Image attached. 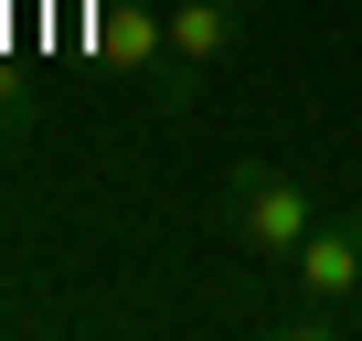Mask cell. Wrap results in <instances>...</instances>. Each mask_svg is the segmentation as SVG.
I'll list each match as a JSON object with an SVG mask.
<instances>
[{
  "label": "cell",
  "mask_w": 362,
  "mask_h": 341,
  "mask_svg": "<svg viewBox=\"0 0 362 341\" xmlns=\"http://www.w3.org/2000/svg\"><path fill=\"white\" fill-rule=\"evenodd\" d=\"M224 203H235V256H256V267H288L309 245V224H320L309 182L277 170V160H235L224 170Z\"/></svg>",
  "instance_id": "6da1fadb"
},
{
  "label": "cell",
  "mask_w": 362,
  "mask_h": 341,
  "mask_svg": "<svg viewBox=\"0 0 362 341\" xmlns=\"http://www.w3.org/2000/svg\"><path fill=\"white\" fill-rule=\"evenodd\" d=\"M288 277H298V330H320L330 309H351L362 299V214H320L309 245L288 256Z\"/></svg>",
  "instance_id": "7a4b0ae2"
},
{
  "label": "cell",
  "mask_w": 362,
  "mask_h": 341,
  "mask_svg": "<svg viewBox=\"0 0 362 341\" xmlns=\"http://www.w3.org/2000/svg\"><path fill=\"white\" fill-rule=\"evenodd\" d=\"M235 43H245V0H170V86L214 75Z\"/></svg>",
  "instance_id": "3957f363"
}]
</instances>
